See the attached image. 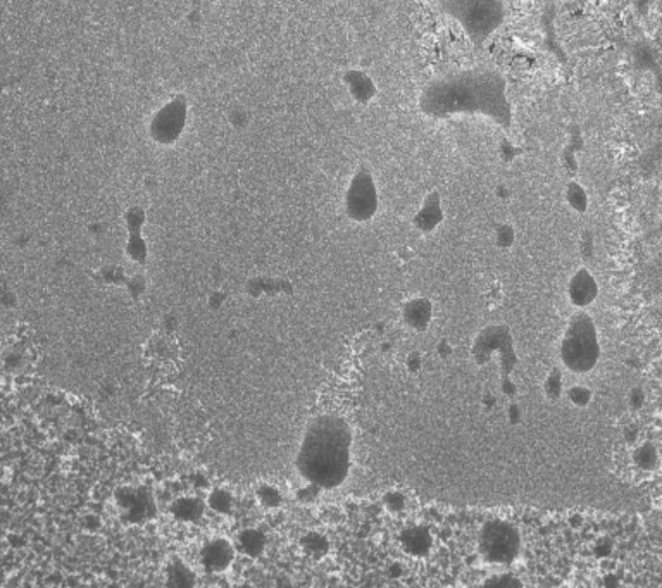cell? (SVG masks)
<instances>
[{
    "label": "cell",
    "mask_w": 662,
    "mask_h": 588,
    "mask_svg": "<svg viewBox=\"0 0 662 588\" xmlns=\"http://www.w3.org/2000/svg\"><path fill=\"white\" fill-rule=\"evenodd\" d=\"M421 109L438 119L480 114L502 128L513 123L506 80L495 71H464L428 83L421 95Z\"/></svg>",
    "instance_id": "cell-1"
},
{
    "label": "cell",
    "mask_w": 662,
    "mask_h": 588,
    "mask_svg": "<svg viewBox=\"0 0 662 588\" xmlns=\"http://www.w3.org/2000/svg\"><path fill=\"white\" fill-rule=\"evenodd\" d=\"M352 435L342 417L325 414L312 420L297 454V469L307 483L335 488L351 469Z\"/></svg>",
    "instance_id": "cell-2"
},
{
    "label": "cell",
    "mask_w": 662,
    "mask_h": 588,
    "mask_svg": "<svg viewBox=\"0 0 662 588\" xmlns=\"http://www.w3.org/2000/svg\"><path fill=\"white\" fill-rule=\"evenodd\" d=\"M600 359V342L595 321L586 312H576L567 323L560 342V361L573 373H588Z\"/></svg>",
    "instance_id": "cell-3"
},
{
    "label": "cell",
    "mask_w": 662,
    "mask_h": 588,
    "mask_svg": "<svg viewBox=\"0 0 662 588\" xmlns=\"http://www.w3.org/2000/svg\"><path fill=\"white\" fill-rule=\"evenodd\" d=\"M443 9L475 44H483L502 26V0H443Z\"/></svg>",
    "instance_id": "cell-4"
},
{
    "label": "cell",
    "mask_w": 662,
    "mask_h": 588,
    "mask_svg": "<svg viewBox=\"0 0 662 588\" xmlns=\"http://www.w3.org/2000/svg\"><path fill=\"white\" fill-rule=\"evenodd\" d=\"M521 537L506 521L487 523L480 535L481 556L488 563H511L518 556Z\"/></svg>",
    "instance_id": "cell-5"
},
{
    "label": "cell",
    "mask_w": 662,
    "mask_h": 588,
    "mask_svg": "<svg viewBox=\"0 0 662 588\" xmlns=\"http://www.w3.org/2000/svg\"><path fill=\"white\" fill-rule=\"evenodd\" d=\"M378 188L374 178L366 168H360L353 175L345 194V213L352 221L366 223L378 211Z\"/></svg>",
    "instance_id": "cell-6"
},
{
    "label": "cell",
    "mask_w": 662,
    "mask_h": 588,
    "mask_svg": "<svg viewBox=\"0 0 662 588\" xmlns=\"http://www.w3.org/2000/svg\"><path fill=\"white\" fill-rule=\"evenodd\" d=\"M185 102L176 99L161 109L152 121V135L157 142L171 143L180 137L185 124Z\"/></svg>",
    "instance_id": "cell-7"
},
{
    "label": "cell",
    "mask_w": 662,
    "mask_h": 588,
    "mask_svg": "<svg viewBox=\"0 0 662 588\" xmlns=\"http://www.w3.org/2000/svg\"><path fill=\"white\" fill-rule=\"evenodd\" d=\"M597 295H599V283L593 278V274L585 267L578 269L567 285L569 302L579 309L588 307L590 304L595 302Z\"/></svg>",
    "instance_id": "cell-8"
},
{
    "label": "cell",
    "mask_w": 662,
    "mask_h": 588,
    "mask_svg": "<svg viewBox=\"0 0 662 588\" xmlns=\"http://www.w3.org/2000/svg\"><path fill=\"white\" fill-rule=\"evenodd\" d=\"M443 221V203H442V195L438 192L433 190L430 194H426V197L423 199V203L417 209V213L414 214L412 223L419 229L421 233H431L442 225Z\"/></svg>",
    "instance_id": "cell-9"
},
{
    "label": "cell",
    "mask_w": 662,
    "mask_h": 588,
    "mask_svg": "<svg viewBox=\"0 0 662 588\" xmlns=\"http://www.w3.org/2000/svg\"><path fill=\"white\" fill-rule=\"evenodd\" d=\"M202 563L209 571L219 573L224 571L229 564H231L233 557H235V549L224 538H214L209 540L202 549Z\"/></svg>",
    "instance_id": "cell-10"
},
{
    "label": "cell",
    "mask_w": 662,
    "mask_h": 588,
    "mask_svg": "<svg viewBox=\"0 0 662 588\" xmlns=\"http://www.w3.org/2000/svg\"><path fill=\"white\" fill-rule=\"evenodd\" d=\"M402 318L405 325L412 330L424 331L433 318V305L424 297H414L402 307Z\"/></svg>",
    "instance_id": "cell-11"
},
{
    "label": "cell",
    "mask_w": 662,
    "mask_h": 588,
    "mask_svg": "<svg viewBox=\"0 0 662 588\" xmlns=\"http://www.w3.org/2000/svg\"><path fill=\"white\" fill-rule=\"evenodd\" d=\"M345 83L349 86V92L352 97L359 102H370L376 93L374 81L363 71H351L345 78Z\"/></svg>",
    "instance_id": "cell-12"
},
{
    "label": "cell",
    "mask_w": 662,
    "mask_h": 588,
    "mask_svg": "<svg viewBox=\"0 0 662 588\" xmlns=\"http://www.w3.org/2000/svg\"><path fill=\"white\" fill-rule=\"evenodd\" d=\"M118 500L124 511L131 516V519L144 518L149 514V500L145 499L144 493L137 492V490H123L118 493Z\"/></svg>",
    "instance_id": "cell-13"
},
{
    "label": "cell",
    "mask_w": 662,
    "mask_h": 588,
    "mask_svg": "<svg viewBox=\"0 0 662 588\" xmlns=\"http://www.w3.org/2000/svg\"><path fill=\"white\" fill-rule=\"evenodd\" d=\"M204 502L197 497H182L173 504L171 511L182 521H197L204 514Z\"/></svg>",
    "instance_id": "cell-14"
},
{
    "label": "cell",
    "mask_w": 662,
    "mask_h": 588,
    "mask_svg": "<svg viewBox=\"0 0 662 588\" xmlns=\"http://www.w3.org/2000/svg\"><path fill=\"white\" fill-rule=\"evenodd\" d=\"M564 201H566L567 206L574 211V213H586L590 206V197L586 188L583 187L581 183L576 182V180H571L569 183L566 185L564 188Z\"/></svg>",
    "instance_id": "cell-15"
},
{
    "label": "cell",
    "mask_w": 662,
    "mask_h": 588,
    "mask_svg": "<svg viewBox=\"0 0 662 588\" xmlns=\"http://www.w3.org/2000/svg\"><path fill=\"white\" fill-rule=\"evenodd\" d=\"M635 466L643 471H652L659 466V450L650 442H643L633 448Z\"/></svg>",
    "instance_id": "cell-16"
},
{
    "label": "cell",
    "mask_w": 662,
    "mask_h": 588,
    "mask_svg": "<svg viewBox=\"0 0 662 588\" xmlns=\"http://www.w3.org/2000/svg\"><path fill=\"white\" fill-rule=\"evenodd\" d=\"M238 544L247 556L257 557L261 556L262 550L266 547V538L261 531L252 530L250 528V530H243L242 533H240Z\"/></svg>",
    "instance_id": "cell-17"
},
{
    "label": "cell",
    "mask_w": 662,
    "mask_h": 588,
    "mask_svg": "<svg viewBox=\"0 0 662 588\" xmlns=\"http://www.w3.org/2000/svg\"><path fill=\"white\" fill-rule=\"evenodd\" d=\"M195 583L194 573L188 569L187 564L182 563V559L175 561L169 566L168 573V585L171 587H191Z\"/></svg>",
    "instance_id": "cell-18"
},
{
    "label": "cell",
    "mask_w": 662,
    "mask_h": 588,
    "mask_svg": "<svg viewBox=\"0 0 662 588\" xmlns=\"http://www.w3.org/2000/svg\"><path fill=\"white\" fill-rule=\"evenodd\" d=\"M562 371H560V368H552V371L548 373L543 382L545 397H547L548 401H559L560 395H562Z\"/></svg>",
    "instance_id": "cell-19"
},
{
    "label": "cell",
    "mask_w": 662,
    "mask_h": 588,
    "mask_svg": "<svg viewBox=\"0 0 662 588\" xmlns=\"http://www.w3.org/2000/svg\"><path fill=\"white\" fill-rule=\"evenodd\" d=\"M300 545H302L304 552L314 557H321L323 554H326V550H328V540H326L323 535L316 533V531H309L306 537H302Z\"/></svg>",
    "instance_id": "cell-20"
},
{
    "label": "cell",
    "mask_w": 662,
    "mask_h": 588,
    "mask_svg": "<svg viewBox=\"0 0 662 588\" xmlns=\"http://www.w3.org/2000/svg\"><path fill=\"white\" fill-rule=\"evenodd\" d=\"M207 504H209L210 509H214L216 512H227L231 511L233 506V497L229 495V492L223 488H216L209 493V499H207Z\"/></svg>",
    "instance_id": "cell-21"
},
{
    "label": "cell",
    "mask_w": 662,
    "mask_h": 588,
    "mask_svg": "<svg viewBox=\"0 0 662 588\" xmlns=\"http://www.w3.org/2000/svg\"><path fill=\"white\" fill-rule=\"evenodd\" d=\"M255 495H257V500L261 502V506H264L266 509H274L281 504L280 490L269 483L261 485V487L257 488V492H255Z\"/></svg>",
    "instance_id": "cell-22"
},
{
    "label": "cell",
    "mask_w": 662,
    "mask_h": 588,
    "mask_svg": "<svg viewBox=\"0 0 662 588\" xmlns=\"http://www.w3.org/2000/svg\"><path fill=\"white\" fill-rule=\"evenodd\" d=\"M126 254L130 255L131 261L145 262L147 245L138 233H131L130 235V240H128V245H126Z\"/></svg>",
    "instance_id": "cell-23"
},
{
    "label": "cell",
    "mask_w": 662,
    "mask_h": 588,
    "mask_svg": "<svg viewBox=\"0 0 662 588\" xmlns=\"http://www.w3.org/2000/svg\"><path fill=\"white\" fill-rule=\"evenodd\" d=\"M516 242V229L509 223H500L495 228V243L500 248H511Z\"/></svg>",
    "instance_id": "cell-24"
},
{
    "label": "cell",
    "mask_w": 662,
    "mask_h": 588,
    "mask_svg": "<svg viewBox=\"0 0 662 588\" xmlns=\"http://www.w3.org/2000/svg\"><path fill=\"white\" fill-rule=\"evenodd\" d=\"M567 399L576 407H586L592 401V392L583 385H574L567 390Z\"/></svg>",
    "instance_id": "cell-25"
},
{
    "label": "cell",
    "mask_w": 662,
    "mask_h": 588,
    "mask_svg": "<svg viewBox=\"0 0 662 588\" xmlns=\"http://www.w3.org/2000/svg\"><path fill=\"white\" fill-rule=\"evenodd\" d=\"M499 154L504 161H514L516 157L521 156V149H519L513 140H507L506 138V140L499 145Z\"/></svg>",
    "instance_id": "cell-26"
},
{
    "label": "cell",
    "mask_w": 662,
    "mask_h": 588,
    "mask_svg": "<svg viewBox=\"0 0 662 588\" xmlns=\"http://www.w3.org/2000/svg\"><path fill=\"white\" fill-rule=\"evenodd\" d=\"M383 500H385L386 509H389V511H392V512L402 511V509H404V504H405L404 495H402L400 492H389Z\"/></svg>",
    "instance_id": "cell-27"
},
{
    "label": "cell",
    "mask_w": 662,
    "mask_h": 588,
    "mask_svg": "<svg viewBox=\"0 0 662 588\" xmlns=\"http://www.w3.org/2000/svg\"><path fill=\"white\" fill-rule=\"evenodd\" d=\"M579 254L583 259H590L593 255V235L590 232H585L579 239Z\"/></svg>",
    "instance_id": "cell-28"
},
{
    "label": "cell",
    "mask_w": 662,
    "mask_h": 588,
    "mask_svg": "<svg viewBox=\"0 0 662 588\" xmlns=\"http://www.w3.org/2000/svg\"><path fill=\"white\" fill-rule=\"evenodd\" d=\"M645 401H647V397H645V392L642 390V388H631V392H630V395H628V404H630L631 409H642L643 404H645Z\"/></svg>",
    "instance_id": "cell-29"
},
{
    "label": "cell",
    "mask_w": 662,
    "mask_h": 588,
    "mask_svg": "<svg viewBox=\"0 0 662 588\" xmlns=\"http://www.w3.org/2000/svg\"><path fill=\"white\" fill-rule=\"evenodd\" d=\"M319 490H321V487H318V485H314V483H309L306 488L299 490L297 497H299L300 502H312V500L319 495Z\"/></svg>",
    "instance_id": "cell-30"
},
{
    "label": "cell",
    "mask_w": 662,
    "mask_h": 588,
    "mask_svg": "<svg viewBox=\"0 0 662 588\" xmlns=\"http://www.w3.org/2000/svg\"><path fill=\"white\" fill-rule=\"evenodd\" d=\"M126 221H128V226H130V232L137 233L138 228H140L142 223H144V214H142V211L133 209L126 216Z\"/></svg>",
    "instance_id": "cell-31"
},
{
    "label": "cell",
    "mask_w": 662,
    "mask_h": 588,
    "mask_svg": "<svg viewBox=\"0 0 662 588\" xmlns=\"http://www.w3.org/2000/svg\"><path fill=\"white\" fill-rule=\"evenodd\" d=\"M405 364H407L409 371L416 373V371H419L421 366H423V357H421L419 352H411L409 354L407 361H405Z\"/></svg>",
    "instance_id": "cell-32"
},
{
    "label": "cell",
    "mask_w": 662,
    "mask_h": 588,
    "mask_svg": "<svg viewBox=\"0 0 662 588\" xmlns=\"http://www.w3.org/2000/svg\"><path fill=\"white\" fill-rule=\"evenodd\" d=\"M623 435H624V440H626L630 446H635V443L638 442V435H640V432H638L637 426L631 425V426H626V428H624Z\"/></svg>",
    "instance_id": "cell-33"
},
{
    "label": "cell",
    "mask_w": 662,
    "mask_h": 588,
    "mask_svg": "<svg viewBox=\"0 0 662 588\" xmlns=\"http://www.w3.org/2000/svg\"><path fill=\"white\" fill-rule=\"evenodd\" d=\"M521 409H519V407L516 404H513V406H509V409H507V417H509V421L513 425H519V421H521Z\"/></svg>",
    "instance_id": "cell-34"
},
{
    "label": "cell",
    "mask_w": 662,
    "mask_h": 588,
    "mask_svg": "<svg viewBox=\"0 0 662 588\" xmlns=\"http://www.w3.org/2000/svg\"><path fill=\"white\" fill-rule=\"evenodd\" d=\"M438 352H440V356L447 357L450 352H452V347L449 345V342L443 340V342H440V344H438Z\"/></svg>",
    "instance_id": "cell-35"
}]
</instances>
